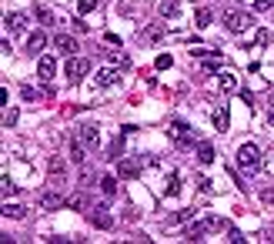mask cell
<instances>
[{"label":"cell","mask_w":274,"mask_h":244,"mask_svg":"<svg viewBox=\"0 0 274 244\" xmlns=\"http://www.w3.org/2000/svg\"><path fill=\"white\" fill-rule=\"evenodd\" d=\"M64 74H67V84H81L84 77L90 74V60L87 57H67V64H64Z\"/></svg>","instance_id":"cell-1"},{"label":"cell","mask_w":274,"mask_h":244,"mask_svg":"<svg viewBox=\"0 0 274 244\" xmlns=\"http://www.w3.org/2000/svg\"><path fill=\"white\" fill-rule=\"evenodd\" d=\"M170 134H174L178 147H197V144H201L197 130H194L191 124H184V121H174V124H170Z\"/></svg>","instance_id":"cell-2"},{"label":"cell","mask_w":274,"mask_h":244,"mask_svg":"<svg viewBox=\"0 0 274 244\" xmlns=\"http://www.w3.org/2000/svg\"><path fill=\"white\" fill-rule=\"evenodd\" d=\"M130 64H111V67H100L97 71V87L100 90H107V87H114V84L124 77V71H127Z\"/></svg>","instance_id":"cell-3"},{"label":"cell","mask_w":274,"mask_h":244,"mask_svg":"<svg viewBox=\"0 0 274 244\" xmlns=\"http://www.w3.org/2000/svg\"><path fill=\"white\" fill-rule=\"evenodd\" d=\"M251 24H254V17H251L248 10H227V14H224V27L231 33H244Z\"/></svg>","instance_id":"cell-4"},{"label":"cell","mask_w":274,"mask_h":244,"mask_svg":"<svg viewBox=\"0 0 274 244\" xmlns=\"http://www.w3.org/2000/svg\"><path fill=\"white\" fill-rule=\"evenodd\" d=\"M258 164H261L258 144H241V147H237V167H244V171H254Z\"/></svg>","instance_id":"cell-5"},{"label":"cell","mask_w":274,"mask_h":244,"mask_svg":"<svg viewBox=\"0 0 274 244\" xmlns=\"http://www.w3.org/2000/svg\"><path fill=\"white\" fill-rule=\"evenodd\" d=\"M47 44H50V37H47L44 30L27 33V54H30V57H41L44 50H47Z\"/></svg>","instance_id":"cell-6"},{"label":"cell","mask_w":274,"mask_h":244,"mask_svg":"<svg viewBox=\"0 0 274 244\" xmlns=\"http://www.w3.org/2000/svg\"><path fill=\"white\" fill-rule=\"evenodd\" d=\"M141 167H144V161H130V157H124V161H117V178L121 181H134V178H141Z\"/></svg>","instance_id":"cell-7"},{"label":"cell","mask_w":274,"mask_h":244,"mask_svg":"<svg viewBox=\"0 0 274 244\" xmlns=\"http://www.w3.org/2000/svg\"><path fill=\"white\" fill-rule=\"evenodd\" d=\"M90 221H94V228H100V231H114V218L107 214V201H100L90 211Z\"/></svg>","instance_id":"cell-8"},{"label":"cell","mask_w":274,"mask_h":244,"mask_svg":"<svg viewBox=\"0 0 274 244\" xmlns=\"http://www.w3.org/2000/svg\"><path fill=\"white\" fill-rule=\"evenodd\" d=\"M77 141H81V144H87V147H94L97 141H100V127H97V124H90V121H84L81 127H77Z\"/></svg>","instance_id":"cell-9"},{"label":"cell","mask_w":274,"mask_h":244,"mask_svg":"<svg viewBox=\"0 0 274 244\" xmlns=\"http://www.w3.org/2000/svg\"><path fill=\"white\" fill-rule=\"evenodd\" d=\"M54 44H57V50H60L64 57H74V54H77V37H71V33H57Z\"/></svg>","instance_id":"cell-10"},{"label":"cell","mask_w":274,"mask_h":244,"mask_svg":"<svg viewBox=\"0 0 274 244\" xmlns=\"http://www.w3.org/2000/svg\"><path fill=\"white\" fill-rule=\"evenodd\" d=\"M37 204H41V207H44V211H57V207H64V197H60V194H57V191H44V194L41 197H37Z\"/></svg>","instance_id":"cell-11"},{"label":"cell","mask_w":274,"mask_h":244,"mask_svg":"<svg viewBox=\"0 0 274 244\" xmlns=\"http://www.w3.org/2000/svg\"><path fill=\"white\" fill-rule=\"evenodd\" d=\"M54 71H57L54 57H47V54H41V57H37V77H41V81H50V77H54Z\"/></svg>","instance_id":"cell-12"},{"label":"cell","mask_w":274,"mask_h":244,"mask_svg":"<svg viewBox=\"0 0 274 244\" xmlns=\"http://www.w3.org/2000/svg\"><path fill=\"white\" fill-rule=\"evenodd\" d=\"M204 234H211V231H208V224H204V218H201V221H194V224H187V228H184V237H187V241H197V237H204Z\"/></svg>","instance_id":"cell-13"},{"label":"cell","mask_w":274,"mask_h":244,"mask_svg":"<svg viewBox=\"0 0 274 244\" xmlns=\"http://www.w3.org/2000/svg\"><path fill=\"white\" fill-rule=\"evenodd\" d=\"M141 37H144L147 44H157L164 37V27L161 24H147V27H141Z\"/></svg>","instance_id":"cell-14"},{"label":"cell","mask_w":274,"mask_h":244,"mask_svg":"<svg viewBox=\"0 0 274 244\" xmlns=\"http://www.w3.org/2000/svg\"><path fill=\"white\" fill-rule=\"evenodd\" d=\"M7 30L10 33H24L27 30V17L24 14H7Z\"/></svg>","instance_id":"cell-15"},{"label":"cell","mask_w":274,"mask_h":244,"mask_svg":"<svg viewBox=\"0 0 274 244\" xmlns=\"http://www.w3.org/2000/svg\"><path fill=\"white\" fill-rule=\"evenodd\" d=\"M218 87L231 94V90H237V77H234L231 71H221V74H218Z\"/></svg>","instance_id":"cell-16"},{"label":"cell","mask_w":274,"mask_h":244,"mask_svg":"<svg viewBox=\"0 0 274 244\" xmlns=\"http://www.w3.org/2000/svg\"><path fill=\"white\" fill-rule=\"evenodd\" d=\"M197 161H201V164H211V161H214V144L201 141V144H197Z\"/></svg>","instance_id":"cell-17"},{"label":"cell","mask_w":274,"mask_h":244,"mask_svg":"<svg viewBox=\"0 0 274 244\" xmlns=\"http://www.w3.org/2000/svg\"><path fill=\"white\" fill-rule=\"evenodd\" d=\"M100 194H104V197H114V194H117V178L104 174V178H100Z\"/></svg>","instance_id":"cell-18"},{"label":"cell","mask_w":274,"mask_h":244,"mask_svg":"<svg viewBox=\"0 0 274 244\" xmlns=\"http://www.w3.org/2000/svg\"><path fill=\"white\" fill-rule=\"evenodd\" d=\"M204 224H208V231H227V221L218 214H204Z\"/></svg>","instance_id":"cell-19"},{"label":"cell","mask_w":274,"mask_h":244,"mask_svg":"<svg viewBox=\"0 0 274 244\" xmlns=\"http://www.w3.org/2000/svg\"><path fill=\"white\" fill-rule=\"evenodd\" d=\"M191 218H194V207H184V211L170 214V218H167V224H170V228H178V224H184V221H191Z\"/></svg>","instance_id":"cell-20"},{"label":"cell","mask_w":274,"mask_h":244,"mask_svg":"<svg viewBox=\"0 0 274 244\" xmlns=\"http://www.w3.org/2000/svg\"><path fill=\"white\" fill-rule=\"evenodd\" d=\"M64 167H67V164H64V157H57V154L47 161V171L54 174V178H64Z\"/></svg>","instance_id":"cell-21"},{"label":"cell","mask_w":274,"mask_h":244,"mask_svg":"<svg viewBox=\"0 0 274 244\" xmlns=\"http://www.w3.org/2000/svg\"><path fill=\"white\" fill-rule=\"evenodd\" d=\"M0 194H4V197H14V194H17V184H14V178H10V174H4V178H0Z\"/></svg>","instance_id":"cell-22"},{"label":"cell","mask_w":274,"mask_h":244,"mask_svg":"<svg viewBox=\"0 0 274 244\" xmlns=\"http://www.w3.org/2000/svg\"><path fill=\"white\" fill-rule=\"evenodd\" d=\"M178 0H161V4H157V10H161V17H178Z\"/></svg>","instance_id":"cell-23"},{"label":"cell","mask_w":274,"mask_h":244,"mask_svg":"<svg viewBox=\"0 0 274 244\" xmlns=\"http://www.w3.org/2000/svg\"><path fill=\"white\" fill-rule=\"evenodd\" d=\"M121 151H124V134L117 141H111V147H107V157L111 161H121Z\"/></svg>","instance_id":"cell-24"},{"label":"cell","mask_w":274,"mask_h":244,"mask_svg":"<svg viewBox=\"0 0 274 244\" xmlns=\"http://www.w3.org/2000/svg\"><path fill=\"white\" fill-rule=\"evenodd\" d=\"M221 64H224L221 57H208V60L201 64V74H221Z\"/></svg>","instance_id":"cell-25"},{"label":"cell","mask_w":274,"mask_h":244,"mask_svg":"<svg viewBox=\"0 0 274 244\" xmlns=\"http://www.w3.org/2000/svg\"><path fill=\"white\" fill-rule=\"evenodd\" d=\"M214 127H218V130H227V127H231V121H227V111H224V107H218V111H214Z\"/></svg>","instance_id":"cell-26"},{"label":"cell","mask_w":274,"mask_h":244,"mask_svg":"<svg viewBox=\"0 0 274 244\" xmlns=\"http://www.w3.org/2000/svg\"><path fill=\"white\" fill-rule=\"evenodd\" d=\"M24 207H20V204H4V218H10V221H14V218H24Z\"/></svg>","instance_id":"cell-27"},{"label":"cell","mask_w":274,"mask_h":244,"mask_svg":"<svg viewBox=\"0 0 274 244\" xmlns=\"http://www.w3.org/2000/svg\"><path fill=\"white\" fill-rule=\"evenodd\" d=\"M164 191H167V197H174L181 191V178L178 174H167V187H164Z\"/></svg>","instance_id":"cell-28"},{"label":"cell","mask_w":274,"mask_h":244,"mask_svg":"<svg viewBox=\"0 0 274 244\" xmlns=\"http://www.w3.org/2000/svg\"><path fill=\"white\" fill-rule=\"evenodd\" d=\"M211 17H214V14H211L208 7H201L197 14H194V24H197V27H208V24H211Z\"/></svg>","instance_id":"cell-29"},{"label":"cell","mask_w":274,"mask_h":244,"mask_svg":"<svg viewBox=\"0 0 274 244\" xmlns=\"http://www.w3.org/2000/svg\"><path fill=\"white\" fill-rule=\"evenodd\" d=\"M33 17H37V20H41L44 27H47V24H54V14H50L47 7H37V10H33Z\"/></svg>","instance_id":"cell-30"},{"label":"cell","mask_w":274,"mask_h":244,"mask_svg":"<svg viewBox=\"0 0 274 244\" xmlns=\"http://www.w3.org/2000/svg\"><path fill=\"white\" fill-rule=\"evenodd\" d=\"M71 161L74 164H84V144L77 141V144H71Z\"/></svg>","instance_id":"cell-31"},{"label":"cell","mask_w":274,"mask_h":244,"mask_svg":"<svg viewBox=\"0 0 274 244\" xmlns=\"http://www.w3.org/2000/svg\"><path fill=\"white\" fill-rule=\"evenodd\" d=\"M20 97H24V100H37V97H41V90H33L30 84H24V87H20Z\"/></svg>","instance_id":"cell-32"},{"label":"cell","mask_w":274,"mask_h":244,"mask_svg":"<svg viewBox=\"0 0 274 244\" xmlns=\"http://www.w3.org/2000/svg\"><path fill=\"white\" fill-rule=\"evenodd\" d=\"M170 64H174V60H170V54H161V57L154 60V67H157V71H167Z\"/></svg>","instance_id":"cell-33"},{"label":"cell","mask_w":274,"mask_h":244,"mask_svg":"<svg viewBox=\"0 0 274 244\" xmlns=\"http://www.w3.org/2000/svg\"><path fill=\"white\" fill-rule=\"evenodd\" d=\"M94 7H97V0H77V10H81V14H90Z\"/></svg>","instance_id":"cell-34"},{"label":"cell","mask_w":274,"mask_h":244,"mask_svg":"<svg viewBox=\"0 0 274 244\" xmlns=\"http://www.w3.org/2000/svg\"><path fill=\"white\" fill-rule=\"evenodd\" d=\"M17 117H20L17 111H7V114H4V127H14V124H17Z\"/></svg>","instance_id":"cell-35"},{"label":"cell","mask_w":274,"mask_h":244,"mask_svg":"<svg viewBox=\"0 0 274 244\" xmlns=\"http://www.w3.org/2000/svg\"><path fill=\"white\" fill-rule=\"evenodd\" d=\"M271 7H274V0H258V4H254L258 14H264V10H271Z\"/></svg>","instance_id":"cell-36"},{"label":"cell","mask_w":274,"mask_h":244,"mask_svg":"<svg viewBox=\"0 0 274 244\" xmlns=\"http://www.w3.org/2000/svg\"><path fill=\"white\" fill-rule=\"evenodd\" d=\"M224 234H227V241H244V234H241V231H237V228H227Z\"/></svg>","instance_id":"cell-37"},{"label":"cell","mask_w":274,"mask_h":244,"mask_svg":"<svg viewBox=\"0 0 274 244\" xmlns=\"http://www.w3.org/2000/svg\"><path fill=\"white\" fill-rule=\"evenodd\" d=\"M261 201H264L267 207H274V191H271V187H267V191H261Z\"/></svg>","instance_id":"cell-38"},{"label":"cell","mask_w":274,"mask_h":244,"mask_svg":"<svg viewBox=\"0 0 274 244\" xmlns=\"http://www.w3.org/2000/svg\"><path fill=\"white\" fill-rule=\"evenodd\" d=\"M274 37H271V30H258V44H271Z\"/></svg>","instance_id":"cell-39"},{"label":"cell","mask_w":274,"mask_h":244,"mask_svg":"<svg viewBox=\"0 0 274 244\" xmlns=\"http://www.w3.org/2000/svg\"><path fill=\"white\" fill-rule=\"evenodd\" d=\"M197 187H201V191H211V181L204 178V174H197Z\"/></svg>","instance_id":"cell-40"},{"label":"cell","mask_w":274,"mask_h":244,"mask_svg":"<svg viewBox=\"0 0 274 244\" xmlns=\"http://www.w3.org/2000/svg\"><path fill=\"white\" fill-rule=\"evenodd\" d=\"M267 124L274 127V104H271V111H267Z\"/></svg>","instance_id":"cell-41"},{"label":"cell","mask_w":274,"mask_h":244,"mask_svg":"<svg viewBox=\"0 0 274 244\" xmlns=\"http://www.w3.org/2000/svg\"><path fill=\"white\" fill-rule=\"evenodd\" d=\"M271 104H274V90H271Z\"/></svg>","instance_id":"cell-42"}]
</instances>
